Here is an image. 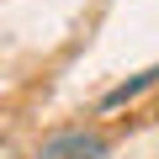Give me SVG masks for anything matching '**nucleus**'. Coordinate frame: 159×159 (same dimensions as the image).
I'll return each mask as SVG.
<instances>
[{"label":"nucleus","mask_w":159,"mask_h":159,"mask_svg":"<svg viewBox=\"0 0 159 159\" xmlns=\"http://www.w3.org/2000/svg\"><path fill=\"white\" fill-rule=\"evenodd\" d=\"M106 148H111V138H106V133L69 127V133H53V138L37 148V159H106Z\"/></svg>","instance_id":"obj_1"},{"label":"nucleus","mask_w":159,"mask_h":159,"mask_svg":"<svg viewBox=\"0 0 159 159\" xmlns=\"http://www.w3.org/2000/svg\"><path fill=\"white\" fill-rule=\"evenodd\" d=\"M148 85H159V64H154V69H143V74H133V80H122L117 90H106V101H101V106H106V111H117V106H127L133 96H143Z\"/></svg>","instance_id":"obj_2"}]
</instances>
